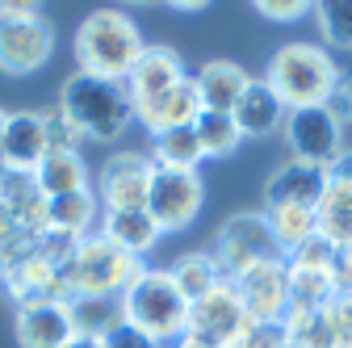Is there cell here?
I'll return each instance as SVG.
<instances>
[{"mask_svg":"<svg viewBox=\"0 0 352 348\" xmlns=\"http://www.w3.org/2000/svg\"><path fill=\"white\" fill-rule=\"evenodd\" d=\"M143 51H147V42H143L139 25L122 9H97L76 30V67L84 76L126 84L130 67L139 63Z\"/></svg>","mask_w":352,"mask_h":348,"instance_id":"obj_1","label":"cell"},{"mask_svg":"<svg viewBox=\"0 0 352 348\" xmlns=\"http://www.w3.org/2000/svg\"><path fill=\"white\" fill-rule=\"evenodd\" d=\"M59 109L80 130V139H97V143L122 139L126 126L135 122V101H130L126 84L97 80V76H84V72L63 80Z\"/></svg>","mask_w":352,"mask_h":348,"instance_id":"obj_2","label":"cell"},{"mask_svg":"<svg viewBox=\"0 0 352 348\" xmlns=\"http://www.w3.org/2000/svg\"><path fill=\"white\" fill-rule=\"evenodd\" d=\"M264 80H269V89L281 97L285 109H311V105H327L340 80V63L319 42H285V47L273 51Z\"/></svg>","mask_w":352,"mask_h":348,"instance_id":"obj_3","label":"cell"},{"mask_svg":"<svg viewBox=\"0 0 352 348\" xmlns=\"http://www.w3.org/2000/svg\"><path fill=\"white\" fill-rule=\"evenodd\" d=\"M118 307H122L126 323L143 327L160 344H172L176 336L189 331V302H185L181 290H176L168 269H143L135 281H130V290L118 298Z\"/></svg>","mask_w":352,"mask_h":348,"instance_id":"obj_4","label":"cell"},{"mask_svg":"<svg viewBox=\"0 0 352 348\" xmlns=\"http://www.w3.org/2000/svg\"><path fill=\"white\" fill-rule=\"evenodd\" d=\"M147 265L139 256H130L122 248H113L101 231L84 235L76 243V252L67 256L63 265V281L72 294H97V298H122L130 290V281H135Z\"/></svg>","mask_w":352,"mask_h":348,"instance_id":"obj_5","label":"cell"},{"mask_svg":"<svg viewBox=\"0 0 352 348\" xmlns=\"http://www.w3.org/2000/svg\"><path fill=\"white\" fill-rule=\"evenodd\" d=\"M55 55V30L42 17L34 0H0V72L5 76H34Z\"/></svg>","mask_w":352,"mask_h":348,"instance_id":"obj_6","label":"cell"},{"mask_svg":"<svg viewBox=\"0 0 352 348\" xmlns=\"http://www.w3.org/2000/svg\"><path fill=\"white\" fill-rule=\"evenodd\" d=\"M210 256L218 260L223 277L235 281L239 273L264 265V260H281V248H277V239L269 231L264 210H239V214H231V219L218 227Z\"/></svg>","mask_w":352,"mask_h":348,"instance_id":"obj_7","label":"cell"},{"mask_svg":"<svg viewBox=\"0 0 352 348\" xmlns=\"http://www.w3.org/2000/svg\"><path fill=\"white\" fill-rule=\"evenodd\" d=\"M206 202V185L197 172H181V168H155L151 172V193H147V214L155 219V227L164 235L185 231Z\"/></svg>","mask_w":352,"mask_h":348,"instance_id":"obj_8","label":"cell"},{"mask_svg":"<svg viewBox=\"0 0 352 348\" xmlns=\"http://www.w3.org/2000/svg\"><path fill=\"white\" fill-rule=\"evenodd\" d=\"M281 139L289 143V160L315 164V168H331L344 151V126L331 118L327 105H311V109H289Z\"/></svg>","mask_w":352,"mask_h":348,"instance_id":"obj_9","label":"cell"},{"mask_svg":"<svg viewBox=\"0 0 352 348\" xmlns=\"http://www.w3.org/2000/svg\"><path fill=\"white\" fill-rule=\"evenodd\" d=\"M151 155L147 151H113L97 172V202L105 210H147L151 193Z\"/></svg>","mask_w":352,"mask_h":348,"instance_id":"obj_10","label":"cell"},{"mask_svg":"<svg viewBox=\"0 0 352 348\" xmlns=\"http://www.w3.org/2000/svg\"><path fill=\"white\" fill-rule=\"evenodd\" d=\"M231 285H235L252 323H285V315H289V265H285V256L264 260V265L239 273Z\"/></svg>","mask_w":352,"mask_h":348,"instance_id":"obj_11","label":"cell"},{"mask_svg":"<svg viewBox=\"0 0 352 348\" xmlns=\"http://www.w3.org/2000/svg\"><path fill=\"white\" fill-rule=\"evenodd\" d=\"M248 327H252V319H248V311H243V302H239L231 281H223L206 298L189 302V331L218 344V348H235Z\"/></svg>","mask_w":352,"mask_h":348,"instance_id":"obj_12","label":"cell"},{"mask_svg":"<svg viewBox=\"0 0 352 348\" xmlns=\"http://www.w3.org/2000/svg\"><path fill=\"white\" fill-rule=\"evenodd\" d=\"M0 285L9 290V298L17 307H25V302H67L72 298V290L63 281V265H55V260L42 256V252L5 265L0 269Z\"/></svg>","mask_w":352,"mask_h":348,"instance_id":"obj_13","label":"cell"},{"mask_svg":"<svg viewBox=\"0 0 352 348\" xmlns=\"http://www.w3.org/2000/svg\"><path fill=\"white\" fill-rule=\"evenodd\" d=\"M51 143H47V122L34 109H17L9 113V126H5V143H0V168L9 177H34L38 164L47 160Z\"/></svg>","mask_w":352,"mask_h":348,"instance_id":"obj_14","label":"cell"},{"mask_svg":"<svg viewBox=\"0 0 352 348\" xmlns=\"http://www.w3.org/2000/svg\"><path fill=\"white\" fill-rule=\"evenodd\" d=\"M323 189H327V168L285 160L281 168H273V177L264 181V210L269 206H306V210H315Z\"/></svg>","mask_w":352,"mask_h":348,"instance_id":"obj_15","label":"cell"},{"mask_svg":"<svg viewBox=\"0 0 352 348\" xmlns=\"http://www.w3.org/2000/svg\"><path fill=\"white\" fill-rule=\"evenodd\" d=\"M285 113H289V109L281 105V97L269 89V80H264V76H252V80H248L243 97H239L235 109H231V118H235V126H239L243 139H269V135H281Z\"/></svg>","mask_w":352,"mask_h":348,"instance_id":"obj_16","label":"cell"},{"mask_svg":"<svg viewBox=\"0 0 352 348\" xmlns=\"http://www.w3.org/2000/svg\"><path fill=\"white\" fill-rule=\"evenodd\" d=\"M181 80H189L181 55H176L172 47H160V42H147V51L139 55V63L130 67V76H126V93H130V101L139 105L147 97H160V93L176 89Z\"/></svg>","mask_w":352,"mask_h":348,"instance_id":"obj_17","label":"cell"},{"mask_svg":"<svg viewBox=\"0 0 352 348\" xmlns=\"http://www.w3.org/2000/svg\"><path fill=\"white\" fill-rule=\"evenodd\" d=\"M76 340L67 302H25L17 307V344L21 348H63Z\"/></svg>","mask_w":352,"mask_h":348,"instance_id":"obj_18","label":"cell"},{"mask_svg":"<svg viewBox=\"0 0 352 348\" xmlns=\"http://www.w3.org/2000/svg\"><path fill=\"white\" fill-rule=\"evenodd\" d=\"M201 113V101H197V89H193V76L181 80L176 89L160 93V97H147L135 105V122L147 126V135H164V130H181V126H193Z\"/></svg>","mask_w":352,"mask_h":348,"instance_id":"obj_19","label":"cell"},{"mask_svg":"<svg viewBox=\"0 0 352 348\" xmlns=\"http://www.w3.org/2000/svg\"><path fill=\"white\" fill-rule=\"evenodd\" d=\"M248 72L235 63V59H206L193 76V89H197V101L201 109H214V113H231L235 101L243 97L248 89Z\"/></svg>","mask_w":352,"mask_h":348,"instance_id":"obj_20","label":"cell"},{"mask_svg":"<svg viewBox=\"0 0 352 348\" xmlns=\"http://www.w3.org/2000/svg\"><path fill=\"white\" fill-rule=\"evenodd\" d=\"M97 231H101L113 248L139 256V260L164 239V231L155 227V219H151L147 210H105L101 223H97Z\"/></svg>","mask_w":352,"mask_h":348,"instance_id":"obj_21","label":"cell"},{"mask_svg":"<svg viewBox=\"0 0 352 348\" xmlns=\"http://www.w3.org/2000/svg\"><path fill=\"white\" fill-rule=\"evenodd\" d=\"M97 223H101V202L93 189L47 197V231L67 235V239H84V235L97 231Z\"/></svg>","mask_w":352,"mask_h":348,"instance_id":"obj_22","label":"cell"},{"mask_svg":"<svg viewBox=\"0 0 352 348\" xmlns=\"http://www.w3.org/2000/svg\"><path fill=\"white\" fill-rule=\"evenodd\" d=\"M34 185L42 189V197L80 193V189H88V164L80 151H47V160L34 172Z\"/></svg>","mask_w":352,"mask_h":348,"instance_id":"obj_23","label":"cell"},{"mask_svg":"<svg viewBox=\"0 0 352 348\" xmlns=\"http://www.w3.org/2000/svg\"><path fill=\"white\" fill-rule=\"evenodd\" d=\"M315 223H319V235L331 239L336 248L352 243V185L348 181L327 177V189L315 206Z\"/></svg>","mask_w":352,"mask_h":348,"instance_id":"obj_24","label":"cell"},{"mask_svg":"<svg viewBox=\"0 0 352 348\" xmlns=\"http://www.w3.org/2000/svg\"><path fill=\"white\" fill-rule=\"evenodd\" d=\"M168 273H172L176 290L185 294V302H197V298H206L210 290H218V285L227 281L210 252H185V256H176Z\"/></svg>","mask_w":352,"mask_h":348,"instance_id":"obj_25","label":"cell"},{"mask_svg":"<svg viewBox=\"0 0 352 348\" xmlns=\"http://www.w3.org/2000/svg\"><path fill=\"white\" fill-rule=\"evenodd\" d=\"M67 315H72L76 336H93V340H105L122 323L118 298H97V294H72L67 298Z\"/></svg>","mask_w":352,"mask_h":348,"instance_id":"obj_26","label":"cell"},{"mask_svg":"<svg viewBox=\"0 0 352 348\" xmlns=\"http://www.w3.org/2000/svg\"><path fill=\"white\" fill-rule=\"evenodd\" d=\"M151 164L155 168H181V172H197V164L206 160L197 130L181 126V130H164V135H151Z\"/></svg>","mask_w":352,"mask_h":348,"instance_id":"obj_27","label":"cell"},{"mask_svg":"<svg viewBox=\"0 0 352 348\" xmlns=\"http://www.w3.org/2000/svg\"><path fill=\"white\" fill-rule=\"evenodd\" d=\"M5 206L13 214V223L30 235H42L47 231V197H42V189L34 185V177H9L5 185Z\"/></svg>","mask_w":352,"mask_h":348,"instance_id":"obj_28","label":"cell"},{"mask_svg":"<svg viewBox=\"0 0 352 348\" xmlns=\"http://www.w3.org/2000/svg\"><path fill=\"white\" fill-rule=\"evenodd\" d=\"M336 277L327 269H289V315L323 311L336 298Z\"/></svg>","mask_w":352,"mask_h":348,"instance_id":"obj_29","label":"cell"},{"mask_svg":"<svg viewBox=\"0 0 352 348\" xmlns=\"http://www.w3.org/2000/svg\"><path fill=\"white\" fill-rule=\"evenodd\" d=\"M264 219H269V231H273L281 256H289L298 243H306L319 231L315 210H306V206H269V210H264Z\"/></svg>","mask_w":352,"mask_h":348,"instance_id":"obj_30","label":"cell"},{"mask_svg":"<svg viewBox=\"0 0 352 348\" xmlns=\"http://www.w3.org/2000/svg\"><path fill=\"white\" fill-rule=\"evenodd\" d=\"M193 130H197V143H201L206 160H223V155H231V151L243 143V135H239V126H235L231 113L201 109L197 122H193Z\"/></svg>","mask_w":352,"mask_h":348,"instance_id":"obj_31","label":"cell"},{"mask_svg":"<svg viewBox=\"0 0 352 348\" xmlns=\"http://www.w3.org/2000/svg\"><path fill=\"white\" fill-rule=\"evenodd\" d=\"M315 21L323 42H331L336 51H352V0H323L315 5Z\"/></svg>","mask_w":352,"mask_h":348,"instance_id":"obj_32","label":"cell"},{"mask_svg":"<svg viewBox=\"0 0 352 348\" xmlns=\"http://www.w3.org/2000/svg\"><path fill=\"white\" fill-rule=\"evenodd\" d=\"M336 252H340V248L315 231L306 243H298V248L285 256V265H289V269H327V273H331V269H336Z\"/></svg>","mask_w":352,"mask_h":348,"instance_id":"obj_33","label":"cell"},{"mask_svg":"<svg viewBox=\"0 0 352 348\" xmlns=\"http://www.w3.org/2000/svg\"><path fill=\"white\" fill-rule=\"evenodd\" d=\"M323 315L331 327V348H352V294H336Z\"/></svg>","mask_w":352,"mask_h":348,"instance_id":"obj_34","label":"cell"},{"mask_svg":"<svg viewBox=\"0 0 352 348\" xmlns=\"http://www.w3.org/2000/svg\"><path fill=\"white\" fill-rule=\"evenodd\" d=\"M42 122H47V143H51V151H80V130L63 118V109L55 105V109H42Z\"/></svg>","mask_w":352,"mask_h":348,"instance_id":"obj_35","label":"cell"},{"mask_svg":"<svg viewBox=\"0 0 352 348\" xmlns=\"http://www.w3.org/2000/svg\"><path fill=\"white\" fill-rule=\"evenodd\" d=\"M235 348H289V331L285 323H252Z\"/></svg>","mask_w":352,"mask_h":348,"instance_id":"obj_36","label":"cell"},{"mask_svg":"<svg viewBox=\"0 0 352 348\" xmlns=\"http://www.w3.org/2000/svg\"><path fill=\"white\" fill-rule=\"evenodd\" d=\"M101 344H105V348H168V344H160L155 336H147L143 327L126 323V319H122V323H118V327L101 340Z\"/></svg>","mask_w":352,"mask_h":348,"instance_id":"obj_37","label":"cell"},{"mask_svg":"<svg viewBox=\"0 0 352 348\" xmlns=\"http://www.w3.org/2000/svg\"><path fill=\"white\" fill-rule=\"evenodd\" d=\"M264 21H298V17H306L315 5H306V0H256L252 5Z\"/></svg>","mask_w":352,"mask_h":348,"instance_id":"obj_38","label":"cell"},{"mask_svg":"<svg viewBox=\"0 0 352 348\" xmlns=\"http://www.w3.org/2000/svg\"><path fill=\"white\" fill-rule=\"evenodd\" d=\"M327 109H331V118L340 126L352 122V67H340V80H336L331 97H327Z\"/></svg>","mask_w":352,"mask_h":348,"instance_id":"obj_39","label":"cell"},{"mask_svg":"<svg viewBox=\"0 0 352 348\" xmlns=\"http://www.w3.org/2000/svg\"><path fill=\"white\" fill-rule=\"evenodd\" d=\"M331 277H336V290H340V294H352V243H344V248L336 252Z\"/></svg>","mask_w":352,"mask_h":348,"instance_id":"obj_40","label":"cell"},{"mask_svg":"<svg viewBox=\"0 0 352 348\" xmlns=\"http://www.w3.org/2000/svg\"><path fill=\"white\" fill-rule=\"evenodd\" d=\"M327 177H336V181H348V185H352V147H344V151H340V160L327 168Z\"/></svg>","mask_w":352,"mask_h":348,"instance_id":"obj_41","label":"cell"},{"mask_svg":"<svg viewBox=\"0 0 352 348\" xmlns=\"http://www.w3.org/2000/svg\"><path fill=\"white\" fill-rule=\"evenodd\" d=\"M168 348H218V344H210V340H201V336H193V331H185V336H176Z\"/></svg>","mask_w":352,"mask_h":348,"instance_id":"obj_42","label":"cell"},{"mask_svg":"<svg viewBox=\"0 0 352 348\" xmlns=\"http://www.w3.org/2000/svg\"><path fill=\"white\" fill-rule=\"evenodd\" d=\"M63 348H105L101 340H93V336H76L72 344H63Z\"/></svg>","mask_w":352,"mask_h":348,"instance_id":"obj_43","label":"cell"},{"mask_svg":"<svg viewBox=\"0 0 352 348\" xmlns=\"http://www.w3.org/2000/svg\"><path fill=\"white\" fill-rule=\"evenodd\" d=\"M5 126H9V109L0 105V143H5Z\"/></svg>","mask_w":352,"mask_h":348,"instance_id":"obj_44","label":"cell"},{"mask_svg":"<svg viewBox=\"0 0 352 348\" xmlns=\"http://www.w3.org/2000/svg\"><path fill=\"white\" fill-rule=\"evenodd\" d=\"M5 185H9V172L0 168V202H5Z\"/></svg>","mask_w":352,"mask_h":348,"instance_id":"obj_45","label":"cell"}]
</instances>
